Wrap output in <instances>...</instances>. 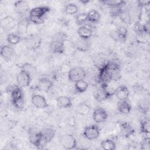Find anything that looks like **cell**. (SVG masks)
Here are the masks:
<instances>
[{"mask_svg":"<svg viewBox=\"0 0 150 150\" xmlns=\"http://www.w3.org/2000/svg\"><path fill=\"white\" fill-rule=\"evenodd\" d=\"M67 35L64 32H57L52 38L50 48L53 53H63L65 52V42Z\"/></svg>","mask_w":150,"mask_h":150,"instance_id":"6da1fadb","label":"cell"},{"mask_svg":"<svg viewBox=\"0 0 150 150\" xmlns=\"http://www.w3.org/2000/svg\"><path fill=\"white\" fill-rule=\"evenodd\" d=\"M111 81H116L121 78V67L115 62H108L103 66Z\"/></svg>","mask_w":150,"mask_h":150,"instance_id":"7a4b0ae2","label":"cell"},{"mask_svg":"<svg viewBox=\"0 0 150 150\" xmlns=\"http://www.w3.org/2000/svg\"><path fill=\"white\" fill-rule=\"evenodd\" d=\"M59 142L65 149L70 150L77 148V142L76 138L72 134H65L60 136Z\"/></svg>","mask_w":150,"mask_h":150,"instance_id":"3957f363","label":"cell"},{"mask_svg":"<svg viewBox=\"0 0 150 150\" xmlns=\"http://www.w3.org/2000/svg\"><path fill=\"white\" fill-rule=\"evenodd\" d=\"M28 138L30 144L37 148H39L43 142L41 130L35 127L29 129Z\"/></svg>","mask_w":150,"mask_h":150,"instance_id":"277c9868","label":"cell"},{"mask_svg":"<svg viewBox=\"0 0 150 150\" xmlns=\"http://www.w3.org/2000/svg\"><path fill=\"white\" fill-rule=\"evenodd\" d=\"M86 75L84 69L81 67L77 66L70 70L68 73V79L72 83H76L77 81L84 79Z\"/></svg>","mask_w":150,"mask_h":150,"instance_id":"5b68a950","label":"cell"},{"mask_svg":"<svg viewBox=\"0 0 150 150\" xmlns=\"http://www.w3.org/2000/svg\"><path fill=\"white\" fill-rule=\"evenodd\" d=\"M83 136L88 140H94L98 138L100 134V129L97 125L92 124L86 126L83 132Z\"/></svg>","mask_w":150,"mask_h":150,"instance_id":"8992f818","label":"cell"},{"mask_svg":"<svg viewBox=\"0 0 150 150\" xmlns=\"http://www.w3.org/2000/svg\"><path fill=\"white\" fill-rule=\"evenodd\" d=\"M42 43V38L38 34H33L28 36L25 39L26 47L30 50L38 49Z\"/></svg>","mask_w":150,"mask_h":150,"instance_id":"52a82bcc","label":"cell"},{"mask_svg":"<svg viewBox=\"0 0 150 150\" xmlns=\"http://www.w3.org/2000/svg\"><path fill=\"white\" fill-rule=\"evenodd\" d=\"M128 29L123 25L120 26L116 30L113 31L112 38L117 41L125 42L128 36Z\"/></svg>","mask_w":150,"mask_h":150,"instance_id":"ba28073f","label":"cell"},{"mask_svg":"<svg viewBox=\"0 0 150 150\" xmlns=\"http://www.w3.org/2000/svg\"><path fill=\"white\" fill-rule=\"evenodd\" d=\"M18 85L21 87H26L29 86L31 81V76L26 71L21 70L16 76Z\"/></svg>","mask_w":150,"mask_h":150,"instance_id":"9c48e42d","label":"cell"},{"mask_svg":"<svg viewBox=\"0 0 150 150\" xmlns=\"http://www.w3.org/2000/svg\"><path fill=\"white\" fill-rule=\"evenodd\" d=\"M50 9L47 6H39L31 9L29 12V16L32 17L42 18L49 12Z\"/></svg>","mask_w":150,"mask_h":150,"instance_id":"30bf717a","label":"cell"},{"mask_svg":"<svg viewBox=\"0 0 150 150\" xmlns=\"http://www.w3.org/2000/svg\"><path fill=\"white\" fill-rule=\"evenodd\" d=\"M18 22L11 16H7L1 21V25L2 29L5 31H9L17 26Z\"/></svg>","mask_w":150,"mask_h":150,"instance_id":"8fae6325","label":"cell"},{"mask_svg":"<svg viewBox=\"0 0 150 150\" xmlns=\"http://www.w3.org/2000/svg\"><path fill=\"white\" fill-rule=\"evenodd\" d=\"M31 101L32 104L37 108L44 109L48 107V104L45 97L42 95H33L31 98Z\"/></svg>","mask_w":150,"mask_h":150,"instance_id":"7c38bea8","label":"cell"},{"mask_svg":"<svg viewBox=\"0 0 150 150\" xmlns=\"http://www.w3.org/2000/svg\"><path fill=\"white\" fill-rule=\"evenodd\" d=\"M93 119L96 123H102L106 121L108 117L107 111L102 108H96L93 112Z\"/></svg>","mask_w":150,"mask_h":150,"instance_id":"4fadbf2b","label":"cell"},{"mask_svg":"<svg viewBox=\"0 0 150 150\" xmlns=\"http://www.w3.org/2000/svg\"><path fill=\"white\" fill-rule=\"evenodd\" d=\"M14 8L16 13L22 16L28 12H29V6L25 1H17L14 3Z\"/></svg>","mask_w":150,"mask_h":150,"instance_id":"5bb4252c","label":"cell"},{"mask_svg":"<svg viewBox=\"0 0 150 150\" xmlns=\"http://www.w3.org/2000/svg\"><path fill=\"white\" fill-rule=\"evenodd\" d=\"M121 135L124 138H128L134 134L135 130L128 122H121L119 124Z\"/></svg>","mask_w":150,"mask_h":150,"instance_id":"9a60e30c","label":"cell"},{"mask_svg":"<svg viewBox=\"0 0 150 150\" xmlns=\"http://www.w3.org/2000/svg\"><path fill=\"white\" fill-rule=\"evenodd\" d=\"M30 21L29 19V16L28 17H24L21 19L17 25V33L19 35L25 34L28 32V28L29 26Z\"/></svg>","mask_w":150,"mask_h":150,"instance_id":"2e32d148","label":"cell"},{"mask_svg":"<svg viewBox=\"0 0 150 150\" xmlns=\"http://www.w3.org/2000/svg\"><path fill=\"white\" fill-rule=\"evenodd\" d=\"M53 86V82L47 77H41L38 81L37 88L39 90L45 92L49 91Z\"/></svg>","mask_w":150,"mask_h":150,"instance_id":"e0dca14e","label":"cell"},{"mask_svg":"<svg viewBox=\"0 0 150 150\" xmlns=\"http://www.w3.org/2000/svg\"><path fill=\"white\" fill-rule=\"evenodd\" d=\"M93 96L95 99L98 102H101L111 97V96L107 93L105 89L101 84L100 87L96 88L93 93Z\"/></svg>","mask_w":150,"mask_h":150,"instance_id":"ac0fdd59","label":"cell"},{"mask_svg":"<svg viewBox=\"0 0 150 150\" xmlns=\"http://www.w3.org/2000/svg\"><path fill=\"white\" fill-rule=\"evenodd\" d=\"M114 95L119 101L127 100L129 95V91L128 87L124 85H121L117 87Z\"/></svg>","mask_w":150,"mask_h":150,"instance_id":"d6986e66","label":"cell"},{"mask_svg":"<svg viewBox=\"0 0 150 150\" xmlns=\"http://www.w3.org/2000/svg\"><path fill=\"white\" fill-rule=\"evenodd\" d=\"M0 53L2 57L6 61L10 60L15 53L14 49L9 45L2 46Z\"/></svg>","mask_w":150,"mask_h":150,"instance_id":"ffe728a7","label":"cell"},{"mask_svg":"<svg viewBox=\"0 0 150 150\" xmlns=\"http://www.w3.org/2000/svg\"><path fill=\"white\" fill-rule=\"evenodd\" d=\"M41 133L43 142L44 144H47L53 139L56 134V131L52 128L46 127L41 130Z\"/></svg>","mask_w":150,"mask_h":150,"instance_id":"44dd1931","label":"cell"},{"mask_svg":"<svg viewBox=\"0 0 150 150\" xmlns=\"http://www.w3.org/2000/svg\"><path fill=\"white\" fill-rule=\"evenodd\" d=\"M77 34L80 38L89 39L93 35V30L90 27L87 25H83L77 29Z\"/></svg>","mask_w":150,"mask_h":150,"instance_id":"7402d4cb","label":"cell"},{"mask_svg":"<svg viewBox=\"0 0 150 150\" xmlns=\"http://www.w3.org/2000/svg\"><path fill=\"white\" fill-rule=\"evenodd\" d=\"M91 46V43L89 39H84L79 38L75 43V47L76 49L80 52H87L88 51Z\"/></svg>","mask_w":150,"mask_h":150,"instance_id":"603a6c76","label":"cell"},{"mask_svg":"<svg viewBox=\"0 0 150 150\" xmlns=\"http://www.w3.org/2000/svg\"><path fill=\"white\" fill-rule=\"evenodd\" d=\"M57 105L60 108H69L72 105L71 99L65 96H61L57 98Z\"/></svg>","mask_w":150,"mask_h":150,"instance_id":"cb8c5ba5","label":"cell"},{"mask_svg":"<svg viewBox=\"0 0 150 150\" xmlns=\"http://www.w3.org/2000/svg\"><path fill=\"white\" fill-rule=\"evenodd\" d=\"M117 109L121 114H128L131 112L132 110V107L131 104L127 101V100H125L118 101L117 105Z\"/></svg>","mask_w":150,"mask_h":150,"instance_id":"d4e9b609","label":"cell"},{"mask_svg":"<svg viewBox=\"0 0 150 150\" xmlns=\"http://www.w3.org/2000/svg\"><path fill=\"white\" fill-rule=\"evenodd\" d=\"M12 100H16L23 98V92L22 87L20 86H15L11 91Z\"/></svg>","mask_w":150,"mask_h":150,"instance_id":"484cf974","label":"cell"},{"mask_svg":"<svg viewBox=\"0 0 150 150\" xmlns=\"http://www.w3.org/2000/svg\"><path fill=\"white\" fill-rule=\"evenodd\" d=\"M88 87V83L84 79L77 81L74 83V88L76 91L79 93L85 92Z\"/></svg>","mask_w":150,"mask_h":150,"instance_id":"4316f807","label":"cell"},{"mask_svg":"<svg viewBox=\"0 0 150 150\" xmlns=\"http://www.w3.org/2000/svg\"><path fill=\"white\" fill-rule=\"evenodd\" d=\"M91 111L90 106L86 103H81L77 107V112L81 115H87Z\"/></svg>","mask_w":150,"mask_h":150,"instance_id":"83f0119b","label":"cell"},{"mask_svg":"<svg viewBox=\"0 0 150 150\" xmlns=\"http://www.w3.org/2000/svg\"><path fill=\"white\" fill-rule=\"evenodd\" d=\"M87 14L88 21L89 22L92 23H96L98 22L100 19V14L97 11L93 9L90 11L88 13H87Z\"/></svg>","mask_w":150,"mask_h":150,"instance_id":"f1b7e54d","label":"cell"},{"mask_svg":"<svg viewBox=\"0 0 150 150\" xmlns=\"http://www.w3.org/2000/svg\"><path fill=\"white\" fill-rule=\"evenodd\" d=\"M100 146L104 150H114L116 149V144L115 142L110 139H106L101 141Z\"/></svg>","mask_w":150,"mask_h":150,"instance_id":"f546056e","label":"cell"},{"mask_svg":"<svg viewBox=\"0 0 150 150\" xmlns=\"http://www.w3.org/2000/svg\"><path fill=\"white\" fill-rule=\"evenodd\" d=\"M6 40L9 43L13 45H15L21 42V36L17 33H11L8 35Z\"/></svg>","mask_w":150,"mask_h":150,"instance_id":"4dcf8cb0","label":"cell"},{"mask_svg":"<svg viewBox=\"0 0 150 150\" xmlns=\"http://www.w3.org/2000/svg\"><path fill=\"white\" fill-rule=\"evenodd\" d=\"M75 21L78 25L83 26L88 21L87 14L86 12H81L77 14L76 16Z\"/></svg>","mask_w":150,"mask_h":150,"instance_id":"1f68e13d","label":"cell"},{"mask_svg":"<svg viewBox=\"0 0 150 150\" xmlns=\"http://www.w3.org/2000/svg\"><path fill=\"white\" fill-rule=\"evenodd\" d=\"M79 11V8L78 6L73 4V3H70L68 4L64 8V12L66 13L68 15H75Z\"/></svg>","mask_w":150,"mask_h":150,"instance_id":"d6a6232c","label":"cell"},{"mask_svg":"<svg viewBox=\"0 0 150 150\" xmlns=\"http://www.w3.org/2000/svg\"><path fill=\"white\" fill-rule=\"evenodd\" d=\"M125 5H117L110 7V13L112 17L119 16L124 9Z\"/></svg>","mask_w":150,"mask_h":150,"instance_id":"836d02e7","label":"cell"},{"mask_svg":"<svg viewBox=\"0 0 150 150\" xmlns=\"http://www.w3.org/2000/svg\"><path fill=\"white\" fill-rule=\"evenodd\" d=\"M140 131L142 134H149V120L145 118L140 121Z\"/></svg>","mask_w":150,"mask_h":150,"instance_id":"e575fe53","label":"cell"},{"mask_svg":"<svg viewBox=\"0 0 150 150\" xmlns=\"http://www.w3.org/2000/svg\"><path fill=\"white\" fill-rule=\"evenodd\" d=\"M21 70H23L29 73L31 76L36 73V68L30 63H26L21 66Z\"/></svg>","mask_w":150,"mask_h":150,"instance_id":"d590c367","label":"cell"},{"mask_svg":"<svg viewBox=\"0 0 150 150\" xmlns=\"http://www.w3.org/2000/svg\"><path fill=\"white\" fill-rule=\"evenodd\" d=\"M100 2L108 6L109 7L117 6V5H125V1H121V0H103V1H100Z\"/></svg>","mask_w":150,"mask_h":150,"instance_id":"8d00e7d4","label":"cell"},{"mask_svg":"<svg viewBox=\"0 0 150 150\" xmlns=\"http://www.w3.org/2000/svg\"><path fill=\"white\" fill-rule=\"evenodd\" d=\"M138 110L142 113L146 114L149 111V104L145 100H140L138 103Z\"/></svg>","mask_w":150,"mask_h":150,"instance_id":"74e56055","label":"cell"},{"mask_svg":"<svg viewBox=\"0 0 150 150\" xmlns=\"http://www.w3.org/2000/svg\"><path fill=\"white\" fill-rule=\"evenodd\" d=\"M119 17L125 23H129L131 22V16L129 12L126 9H124Z\"/></svg>","mask_w":150,"mask_h":150,"instance_id":"f35d334b","label":"cell"},{"mask_svg":"<svg viewBox=\"0 0 150 150\" xmlns=\"http://www.w3.org/2000/svg\"><path fill=\"white\" fill-rule=\"evenodd\" d=\"M141 149L149 150L150 149V139L149 137L144 138L141 143Z\"/></svg>","mask_w":150,"mask_h":150,"instance_id":"ab89813d","label":"cell"},{"mask_svg":"<svg viewBox=\"0 0 150 150\" xmlns=\"http://www.w3.org/2000/svg\"><path fill=\"white\" fill-rule=\"evenodd\" d=\"M12 104L13 106L18 110H21L24 107V101L23 98L16 100H12Z\"/></svg>","mask_w":150,"mask_h":150,"instance_id":"60d3db41","label":"cell"},{"mask_svg":"<svg viewBox=\"0 0 150 150\" xmlns=\"http://www.w3.org/2000/svg\"><path fill=\"white\" fill-rule=\"evenodd\" d=\"M29 19L31 23H33L36 25H39V24H42L44 22V21L45 20V17L38 18V17H32V16H29Z\"/></svg>","mask_w":150,"mask_h":150,"instance_id":"b9f144b4","label":"cell"},{"mask_svg":"<svg viewBox=\"0 0 150 150\" xmlns=\"http://www.w3.org/2000/svg\"><path fill=\"white\" fill-rule=\"evenodd\" d=\"M132 90L135 93L137 94H141L145 91L144 87L142 85L138 84H134L132 87Z\"/></svg>","mask_w":150,"mask_h":150,"instance_id":"7bdbcfd3","label":"cell"},{"mask_svg":"<svg viewBox=\"0 0 150 150\" xmlns=\"http://www.w3.org/2000/svg\"><path fill=\"white\" fill-rule=\"evenodd\" d=\"M138 6L142 8V7H144L149 5L150 4V1H138Z\"/></svg>","mask_w":150,"mask_h":150,"instance_id":"ee69618b","label":"cell"},{"mask_svg":"<svg viewBox=\"0 0 150 150\" xmlns=\"http://www.w3.org/2000/svg\"><path fill=\"white\" fill-rule=\"evenodd\" d=\"M68 122L69 123L70 126H74V124H76V120L73 117H70V120L68 121Z\"/></svg>","mask_w":150,"mask_h":150,"instance_id":"f6af8a7d","label":"cell"},{"mask_svg":"<svg viewBox=\"0 0 150 150\" xmlns=\"http://www.w3.org/2000/svg\"><path fill=\"white\" fill-rule=\"evenodd\" d=\"M79 2L82 3L83 5H86L90 2V1L89 0H80Z\"/></svg>","mask_w":150,"mask_h":150,"instance_id":"bcb514c9","label":"cell"}]
</instances>
